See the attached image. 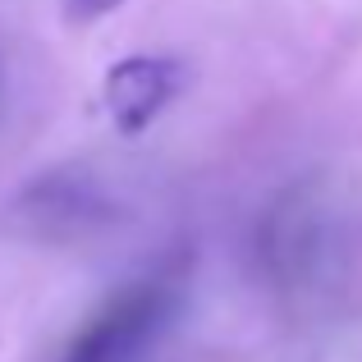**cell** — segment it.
<instances>
[{
  "label": "cell",
  "mask_w": 362,
  "mask_h": 362,
  "mask_svg": "<svg viewBox=\"0 0 362 362\" xmlns=\"http://www.w3.org/2000/svg\"><path fill=\"white\" fill-rule=\"evenodd\" d=\"M119 5H124V0H64V18L78 23V28H88V23L106 18L110 9H119Z\"/></svg>",
  "instance_id": "3"
},
{
  "label": "cell",
  "mask_w": 362,
  "mask_h": 362,
  "mask_svg": "<svg viewBox=\"0 0 362 362\" xmlns=\"http://www.w3.org/2000/svg\"><path fill=\"white\" fill-rule=\"evenodd\" d=\"M184 88V64L170 55H124L119 64H110L101 97L124 138H138L142 129H151V119L170 106Z\"/></svg>",
  "instance_id": "2"
},
{
  "label": "cell",
  "mask_w": 362,
  "mask_h": 362,
  "mask_svg": "<svg viewBox=\"0 0 362 362\" xmlns=\"http://www.w3.org/2000/svg\"><path fill=\"white\" fill-rule=\"evenodd\" d=\"M179 298H184L179 271H156L147 280H133L60 349L55 362H142L156 335L175 321Z\"/></svg>",
  "instance_id": "1"
}]
</instances>
